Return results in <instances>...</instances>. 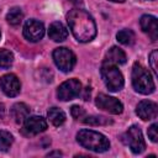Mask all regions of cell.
I'll list each match as a JSON object with an SVG mask.
<instances>
[{
    "instance_id": "cell-7",
    "label": "cell",
    "mask_w": 158,
    "mask_h": 158,
    "mask_svg": "<svg viewBox=\"0 0 158 158\" xmlns=\"http://www.w3.org/2000/svg\"><path fill=\"white\" fill-rule=\"evenodd\" d=\"M80 93H81V83L75 78L63 81L57 89V96L62 101L73 100L77 96H79Z\"/></svg>"
},
{
    "instance_id": "cell-2",
    "label": "cell",
    "mask_w": 158,
    "mask_h": 158,
    "mask_svg": "<svg viewBox=\"0 0 158 158\" xmlns=\"http://www.w3.org/2000/svg\"><path fill=\"white\" fill-rule=\"evenodd\" d=\"M77 141L81 147L96 153L106 152L110 148L109 139L102 133L93 130H86V128L80 130L77 133Z\"/></svg>"
},
{
    "instance_id": "cell-10",
    "label": "cell",
    "mask_w": 158,
    "mask_h": 158,
    "mask_svg": "<svg viewBox=\"0 0 158 158\" xmlns=\"http://www.w3.org/2000/svg\"><path fill=\"white\" fill-rule=\"evenodd\" d=\"M0 88L2 90V93L6 96L14 98L16 95H19L20 90H21V84L19 78L15 74H5L0 78Z\"/></svg>"
},
{
    "instance_id": "cell-4",
    "label": "cell",
    "mask_w": 158,
    "mask_h": 158,
    "mask_svg": "<svg viewBox=\"0 0 158 158\" xmlns=\"http://www.w3.org/2000/svg\"><path fill=\"white\" fill-rule=\"evenodd\" d=\"M101 77L110 91H118L123 86V77L122 73L117 69L115 64L102 63L101 65Z\"/></svg>"
},
{
    "instance_id": "cell-16",
    "label": "cell",
    "mask_w": 158,
    "mask_h": 158,
    "mask_svg": "<svg viewBox=\"0 0 158 158\" xmlns=\"http://www.w3.org/2000/svg\"><path fill=\"white\" fill-rule=\"evenodd\" d=\"M30 115V107L23 102H17L11 107V116L16 123H23Z\"/></svg>"
},
{
    "instance_id": "cell-5",
    "label": "cell",
    "mask_w": 158,
    "mask_h": 158,
    "mask_svg": "<svg viewBox=\"0 0 158 158\" xmlns=\"http://www.w3.org/2000/svg\"><path fill=\"white\" fill-rule=\"evenodd\" d=\"M122 141L125 144H127L130 147V149L135 153V154H138V153H142L144 149H146V142H144V138H143V135H142V131L138 126L133 125L131 126L122 136Z\"/></svg>"
},
{
    "instance_id": "cell-6",
    "label": "cell",
    "mask_w": 158,
    "mask_h": 158,
    "mask_svg": "<svg viewBox=\"0 0 158 158\" xmlns=\"http://www.w3.org/2000/svg\"><path fill=\"white\" fill-rule=\"evenodd\" d=\"M52 56H53V60H54L56 65L62 72H64V73L70 72L74 68L75 63H77L75 54L70 49H68L65 47H58V48H56L53 51V54Z\"/></svg>"
},
{
    "instance_id": "cell-12",
    "label": "cell",
    "mask_w": 158,
    "mask_h": 158,
    "mask_svg": "<svg viewBox=\"0 0 158 158\" xmlns=\"http://www.w3.org/2000/svg\"><path fill=\"white\" fill-rule=\"evenodd\" d=\"M136 114L144 121H149L157 117L158 115V106L156 102L151 100H142L138 102L136 107Z\"/></svg>"
},
{
    "instance_id": "cell-27",
    "label": "cell",
    "mask_w": 158,
    "mask_h": 158,
    "mask_svg": "<svg viewBox=\"0 0 158 158\" xmlns=\"http://www.w3.org/2000/svg\"><path fill=\"white\" fill-rule=\"evenodd\" d=\"M110 1H114V2H123L125 0H110Z\"/></svg>"
},
{
    "instance_id": "cell-23",
    "label": "cell",
    "mask_w": 158,
    "mask_h": 158,
    "mask_svg": "<svg viewBox=\"0 0 158 158\" xmlns=\"http://www.w3.org/2000/svg\"><path fill=\"white\" fill-rule=\"evenodd\" d=\"M70 115L75 120H81L83 117H85V110L79 105H73L70 107Z\"/></svg>"
},
{
    "instance_id": "cell-17",
    "label": "cell",
    "mask_w": 158,
    "mask_h": 158,
    "mask_svg": "<svg viewBox=\"0 0 158 158\" xmlns=\"http://www.w3.org/2000/svg\"><path fill=\"white\" fill-rule=\"evenodd\" d=\"M47 115H48V118H49V121L52 122L53 126L58 127V126L63 125L64 121H65V114L59 107H51L48 110Z\"/></svg>"
},
{
    "instance_id": "cell-18",
    "label": "cell",
    "mask_w": 158,
    "mask_h": 158,
    "mask_svg": "<svg viewBox=\"0 0 158 158\" xmlns=\"http://www.w3.org/2000/svg\"><path fill=\"white\" fill-rule=\"evenodd\" d=\"M6 20L12 26L20 25L22 22V20H23V12H22V10L20 7H12V9H10V11L6 15Z\"/></svg>"
},
{
    "instance_id": "cell-8",
    "label": "cell",
    "mask_w": 158,
    "mask_h": 158,
    "mask_svg": "<svg viewBox=\"0 0 158 158\" xmlns=\"http://www.w3.org/2000/svg\"><path fill=\"white\" fill-rule=\"evenodd\" d=\"M95 105L100 110L107 111L114 115H118L123 110V105L118 99H116L114 96H109L106 94H99L95 99Z\"/></svg>"
},
{
    "instance_id": "cell-21",
    "label": "cell",
    "mask_w": 158,
    "mask_h": 158,
    "mask_svg": "<svg viewBox=\"0 0 158 158\" xmlns=\"http://www.w3.org/2000/svg\"><path fill=\"white\" fill-rule=\"evenodd\" d=\"M12 142H14V136L5 130H0V151L1 152L9 151Z\"/></svg>"
},
{
    "instance_id": "cell-28",
    "label": "cell",
    "mask_w": 158,
    "mask_h": 158,
    "mask_svg": "<svg viewBox=\"0 0 158 158\" xmlns=\"http://www.w3.org/2000/svg\"><path fill=\"white\" fill-rule=\"evenodd\" d=\"M0 36H1V33H0Z\"/></svg>"
},
{
    "instance_id": "cell-14",
    "label": "cell",
    "mask_w": 158,
    "mask_h": 158,
    "mask_svg": "<svg viewBox=\"0 0 158 158\" xmlns=\"http://www.w3.org/2000/svg\"><path fill=\"white\" fill-rule=\"evenodd\" d=\"M48 36L54 42H62L68 37V31L64 27V25L59 21L52 22L48 28Z\"/></svg>"
},
{
    "instance_id": "cell-15",
    "label": "cell",
    "mask_w": 158,
    "mask_h": 158,
    "mask_svg": "<svg viewBox=\"0 0 158 158\" xmlns=\"http://www.w3.org/2000/svg\"><path fill=\"white\" fill-rule=\"evenodd\" d=\"M104 63H111V64H125L126 63V54L125 52L118 47H111L104 59Z\"/></svg>"
},
{
    "instance_id": "cell-25",
    "label": "cell",
    "mask_w": 158,
    "mask_h": 158,
    "mask_svg": "<svg viewBox=\"0 0 158 158\" xmlns=\"http://www.w3.org/2000/svg\"><path fill=\"white\" fill-rule=\"evenodd\" d=\"M157 56H158L157 49H154V51L151 53V56H149V64H151V68H152L154 75H157V73H158V72H157Z\"/></svg>"
},
{
    "instance_id": "cell-26",
    "label": "cell",
    "mask_w": 158,
    "mask_h": 158,
    "mask_svg": "<svg viewBox=\"0 0 158 158\" xmlns=\"http://www.w3.org/2000/svg\"><path fill=\"white\" fill-rule=\"evenodd\" d=\"M47 156H48V157H53V156H58V157H60V156H62V152H59V151H54V152L48 153Z\"/></svg>"
},
{
    "instance_id": "cell-24",
    "label": "cell",
    "mask_w": 158,
    "mask_h": 158,
    "mask_svg": "<svg viewBox=\"0 0 158 158\" xmlns=\"http://www.w3.org/2000/svg\"><path fill=\"white\" fill-rule=\"evenodd\" d=\"M157 128H158V123H153V125H151V126L148 127V131H147L148 137H149V138H151V141H152V142H154V143L158 141Z\"/></svg>"
},
{
    "instance_id": "cell-19",
    "label": "cell",
    "mask_w": 158,
    "mask_h": 158,
    "mask_svg": "<svg viewBox=\"0 0 158 158\" xmlns=\"http://www.w3.org/2000/svg\"><path fill=\"white\" fill-rule=\"evenodd\" d=\"M81 121L89 126H105V125L112 123V120L105 116H86V117H83Z\"/></svg>"
},
{
    "instance_id": "cell-13",
    "label": "cell",
    "mask_w": 158,
    "mask_h": 158,
    "mask_svg": "<svg viewBox=\"0 0 158 158\" xmlns=\"http://www.w3.org/2000/svg\"><path fill=\"white\" fill-rule=\"evenodd\" d=\"M139 25L141 28L144 33L148 35V37L156 42L158 40V22H157V17L152 16V15H143L139 20Z\"/></svg>"
},
{
    "instance_id": "cell-11",
    "label": "cell",
    "mask_w": 158,
    "mask_h": 158,
    "mask_svg": "<svg viewBox=\"0 0 158 158\" xmlns=\"http://www.w3.org/2000/svg\"><path fill=\"white\" fill-rule=\"evenodd\" d=\"M47 128V121L42 116H28L23 121V131L27 135H38Z\"/></svg>"
},
{
    "instance_id": "cell-22",
    "label": "cell",
    "mask_w": 158,
    "mask_h": 158,
    "mask_svg": "<svg viewBox=\"0 0 158 158\" xmlns=\"http://www.w3.org/2000/svg\"><path fill=\"white\" fill-rule=\"evenodd\" d=\"M12 62H14V54L9 49L1 48L0 49V68L7 69L12 65Z\"/></svg>"
},
{
    "instance_id": "cell-1",
    "label": "cell",
    "mask_w": 158,
    "mask_h": 158,
    "mask_svg": "<svg viewBox=\"0 0 158 158\" xmlns=\"http://www.w3.org/2000/svg\"><path fill=\"white\" fill-rule=\"evenodd\" d=\"M69 28L79 42H90L96 36V25L91 15L81 9H73L67 14Z\"/></svg>"
},
{
    "instance_id": "cell-20",
    "label": "cell",
    "mask_w": 158,
    "mask_h": 158,
    "mask_svg": "<svg viewBox=\"0 0 158 158\" xmlns=\"http://www.w3.org/2000/svg\"><path fill=\"white\" fill-rule=\"evenodd\" d=\"M116 38L117 41L121 43V44H125V46H130L135 42V33L132 30H128V28H123L121 31L117 32L116 35Z\"/></svg>"
},
{
    "instance_id": "cell-3",
    "label": "cell",
    "mask_w": 158,
    "mask_h": 158,
    "mask_svg": "<svg viewBox=\"0 0 158 158\" xmlns=\"http://www.w3.org/2000/svg\"><path fill=\"white\" fill-rule=\"evenodd\" d=\"M132 86L137 93L143 95L152 94L156 89L151 73L139 63H135L132 68Z\"/></svg>"
},
{
    "instance_id": "cell-9",
    "label": "cell",
    "mask_w": 158,
    "mask_h": 158,
    "mask_svg": "<svg viewBox=\"0 0 158 158\" xmlns=\"http://www.w3.org/2000/svg\"><path fill=\"white\" fill-rule=\"evenodd\" d=\"M23 36L30 42H38L44 36V26L38 20H27L23 25Z\"/></svg>"
}]
</instances>
